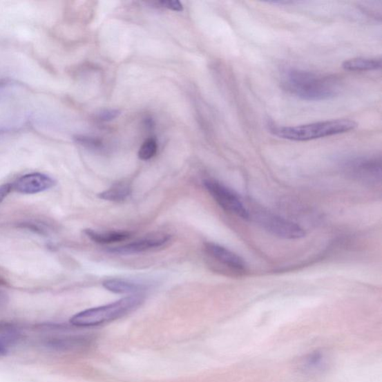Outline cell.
<instances>
[{"mask_svg": "<svg viewBox=\"0 0 382 382\" xmlns=\"http://www.w3.org/2000/svg\"><path fill=\"white\" fill-rule=\"evenodd\" d=\"M283 87L297 97L309 101H321L336 96L340 82L332 76L312 71L292 69L283 77Z\"/></svg>", "mask_w": 382, "mask_h": 382, "instance_id": "1", "label": "cell"}, {"mask_svg": "<svg viewBox=\"0 0 382 382\" xmlns=\"http://www.w3.org/2000/svg\"><path fill=\"white\" fill-rule=\"evenodd\" d=\"M358 126L355 121L341 119L297 126H280L269 124V131L278 137L294 142H307L332 135L346 133Z\"/></svg>", "mask_w": 382, "mask_h": 382, "instance_id": "2", "label": "cell"}, {"mask_svg": "<svg viewBox=\"0 0 382 382\" xmlns=\"http://www.w3.org/2000/svg\"><path fill=\"white\" fill-rule=\"evenodd\" d=\"M144 301L142 295L128 296L115 303L81 312L73 316L70 323L76 327L88 328L114 321L137 309Z\"/></svg>", "mask_w": 382, "mask_h": 382, "instance_id": "3", "label": "cell"}, {"mask_svg": "<svg viewBox=\"0 0 382 382\" xmlns=\"http://www.w3.org/2000/svg\"><path fill=\"white\" fill-rule=\"evenodd\" d=\"M342 169L352 179L368 185H376L381 180V160L377 155H363L348 158Z\"/></svg>", "mask_w": 382, "mask_h": 382, "instance_id": "4", "label": "cell"}, {"mask_svg": "<svg viewBox=\"0 0 382 382\" xmlns=\"http://www.w3.org/2000/svg\"><path fill=\"white\" fill-rule=\"evenodd\" d=\"M254 219L265 231L279 238L295 240L303 238L305 232L296 223L265 211L254 212Z\"/></svg>", "mask_w": 382, "mask_h": 382, "instance_id": "5", "label": "cell"}, {"mask_svg": "<svg viewBox=\"0 0 382 382\" xmlns=\"http://www.w3.org/2000/svg\"><path fill=\"white\" fill-rule=\"evenodd\" d=\"M62 327L60 333L50 334L41 341V347L54 352H74L88 348L93 341L90 335L86 334L68 333Z\"/></svg>", "mask_w": 382, "mask_h": 382, "instance_id": "6", "label": "cell"}, {"mask_svg": "<svg viewBox=\"0 0 382 382\" xmlns=\"http://www.w3.org/2000/svg\"><path fill=\"white\" fill-rule=\"evenodd\" d=\"M203 184L212 198L223 210L234 213L242 219L250 218L249 211L245 207L238 195L226 185L213 180H204Z\"/></svg>", "mask_w": 382, "mask_h": 382, "instance_id": "7", "label": "cell"}, {"mask_svg": "<svg viewBox=\"0 0 382 382\" xmlns=\"http://www.w3.org/2000/svg\"><path fill=\"white\" fill-rule=\"evenodd\" d=\"M171 237L166 234H157L138 239L127 245L109 249L108 253L114 255L128 256L145 253L160 248L169 243Z\"/></svg>", "mask_w": 382, "mask_h": 382, "instance_id": "8", "label": "cell"}, {"mask_svg": "<svg viewBox=\"0 0 382 382\" xmlns=\"http://www.w3.org/2000/svg\"><path fill=\"white\" fill-rule=\"evenodd\" d=\"M204 248L212 258L231 271L238 274H243L247 271V266L244 259L227 248L214 243H207Z\"/></svg>", "mask_w": 382, "mask_h": 382, "instance_id": "9", "label": "cell"}, {"mask_svg": "<svg viewBox=\"0 0 382 382\" xmlns=\"http://www.w3.org/2000/svg\"><path fill=\"white\" fill-rule=\"evenodd\" d=\"M55 184L52 177L40 173L24 175L12 184L13 189L23 194H35L48 191Z\"/></svg>", "mask_w": 382, "mask_h": 382, "instance_id": "10", "label": "cell"}, {"mask_svg": "<svg viewBox=\"0 0 382 382\" xmlns=\"http://www.w3.org/2000/svg\"><path fill=\"white\" fill-rule=\"evenodd\" d=\"M104 287L108 292L120 294H138V293L145 291L148 287L144 283L127 280V279L124 278L107 279L104 283Z\"/></svg>", "mask_w": 382, "mask_h": 382, "instance_id": "11", "label": "cell"}, {"mask_svg": "<svg viewBox=\"0 0 382 382\" xmlns=\"http://www.w3.org/2000/svg\"><path fill=\"white\" fill-rule=\"evenodd\" d=\"M85 235L98 245H111L124 241L131 238V233L125 231H98L94 229L84 230Z\"/></svg>", "mask_w": 382, "mask_h": 382, "instance_id": "12", "label": "cell"}, {"mask_svg": "<svg viewBox=\"0 0 382 382\" xmlns=\"http://www.w3.org/2000/svg\"><path fill=\"white\" fill-rule=\"evenodd\" d=\"M23 332L17 324L10 322H0V345L8 350L22 339Z\"/></svg>", "mask_w": 382, "mask_h": 382, "instance_id": "13", "label": "cell"}, {"mask_svg": "<svg viewBox=\"0 0 382 382\" xmlns=\"http://www.w3.org/2000/svg\"><path fill=\"white\" fill-rule=\"evenodd\" d=\"M343 68L350 71H371L381 68V58H355L345 61Z\"/></svg>", "mask_w": 382, "mask_h": 382, "instance_id": "14", "label": "cell"}, {"mask_svg": "<svg viewBox=\"0 0 382 382\" xmlns=\"http://www.w3.org/2000/svg\"><path fill=\"white\" fill-rule=\"evenodd\" d=\"M131 193V186L126 183H119L114 185L113 187L98 193V198L106 201L122 202L126 200Z\"/></svg>", "mask_w": 382, "mask_h": 382, "instance_id": "15", "label": "cell"}, {"mask_svg": "<svg viewBox=\"0 0 382 382\" xmlns=\"http://www.w3.org/2000/svg\"><path fill=\"white\" fill-rule=\"evenodd\" d=\"M303 365L305 370L309 371H318L323 369L325 365V357L323 352L316 351L307 355Z\"/></svg>", "mask_w": 382, "mask_h": 382, "instance_id": "16", "label": "cell"}, {"mask_svg": "<svg viewBox=\"0 0 382 382\" xmlns=\"http://www.w3.org/2000/svg\"><path fill=\"white\" fill-rule=\"evenodd\" d=\"M157 151V142L154 138H150L146 140L141 148H140L138 157L140 160L148 161L151 160V158L155 155Z\"/></svg>", "mask_w": 382, "mask_h": 382, "instance_id": "17", "label": "cell"}, {"mask_svg": "<svg viewBox=\"0 0 382 382\" xmlns=\"http://www.w3.org/2000/svg\"><path fill=\"white\" fill-rule=\"evenodd\" d=\"M75 139L78 144L86 148L92 149V150H100L104 147V143L97 137L78 136Z\"/></svg>", "mask_w": 382, "mask_h": 382, "instance_id": "18", "label": "cell"}, {"mask_svg": "<svg viewBox=\"0 0 382 382\" xmlns=\"http://www.w3.org/2000/svg\"><path fill=\"white\" fill-rule=\"evenodd\" d=\"M120 115V111L117 109H106L99 111L97 115V119L104 122L113 120Z\"/></svg>", "mask_w": 382, "mask_h": 382, "instance_id": "19", "label": "cell"}, {"mask_svg": "<svg viewBox=\"0 0 382 382\" xmlns=\"http://www.w3.org/2000/svg\"><path fill=\"white\" fill-rule=\"evenodd\" d=\"M163 7L171 9L175 12H182L184 10L182 4L178 0H164L160 3Z\"/></svg>", "mask_w": 382, "mask_h": 382, "instance_id": "20", "label": "cell"}, {"mask_svg": "<svg viewBox=\"0 0 382 382\" xmlns=\"http://www.w3.org/2000/svg\"><path fill=\"white\" fill-rule=\"evenodd\" d=\"M20 227L26 229L28 230L37 233V234H41V235L45 234V230L41 229V227H40L39 226L35 225V223L23 222V225H21Z\"/></svg>", "mask_w": 382, "mask_h": 382, "instance_id": "21", "label": "cell"}, {"mask_svg": "<svg viewBox=\"0 0 382 382\" xmlns=\"http://www.w3.org/2000/svg\"><path fill=\"white\" fill-rule=\"evenodd\" d=\"M12 184H5L0 186V203H1L3 200L7 197L9 193L12 190Z\"/></svg>", "mask_w": 382, "mask_h": 382, "instance_id": "22", "label": "cell"}, {"mask_svg": "<svg viewBox=\"0 0 382 382\" xmlns=\"http://www.w3.org/2000/svg\"><path fill=\"white\" fill-rule=\"evenodd\" d=\"M6 301H7L6 295L4 293L0 292V307L3 306L6 304Z\"/></svg>", "mask_w": 382, "mask_h": 382, "instance_id": "23", "label": "cell"}, {"mask_svg": "<svg viewBox=\"0 0 382 382\" xmlns=\"http://www.w3.org/2000/svg\"><path fill=\"white\" fill-rule=\"evenodd\" d=\"M8 350H7L6 348L1 346V345H0V358L5 356L8 353Z\"/></svg>", "mask_w": 382, "mask_h": 382, "instance_id": "24", "label": "cell"}]
</instances>
